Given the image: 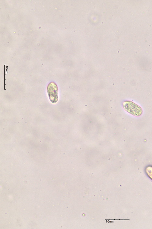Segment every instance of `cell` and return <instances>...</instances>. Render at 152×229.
<instances>
[{"mask_svg":"<svg viewBox=\"0 0 152 229\" xmlns=\"http://www.w3.org/2000/svg\"><path fill=\"white\" fill-rule=\"evenodd\" d=\"M124 109L128 113L136 116L141 115L143 113L141 108L136 104L129 101L123 102Z\"/></svg>","mask_w":152,"mask_h":229,"instance_id":"obj_1","label":"cell"},{"mask_svg":"<svg viewBox=\"0 0 152 229\" xmlns=\"http://www.w3.org/2000/svg\"><path fill=\"white\" fill-rule=\"evenodd\" d=\"M47 92L50 101L55 103L57 101V87L55 83L51 82L48 85Z\"/></svg>","mask_w":152,"mask_h":229,"instance_id":"obj_2","label":"cell"},{"mask_svg":"<svg viewBox=\"0 0 152 229\" xmlns=\"http://www.w3.org/2000/svg\"><path fill=\"white\" fill-rule=\"evenodd\" d=\"M145 171L148 176L152 180V166H148L147 167Z\"/></svg>","mask_w":152,"mask_h":229,"instance_id":"obj_3","label":"cell"}]
</instances>
